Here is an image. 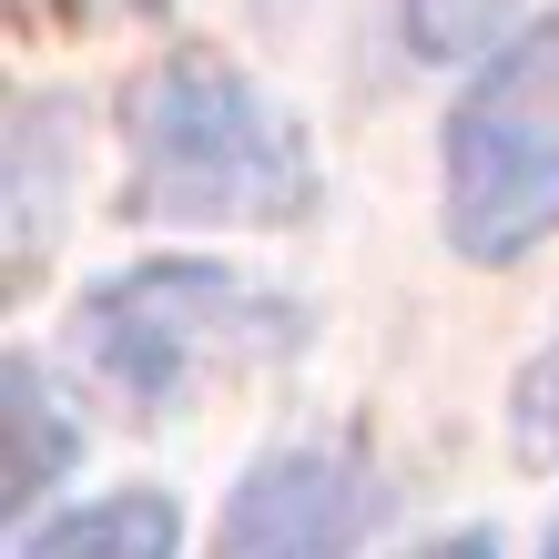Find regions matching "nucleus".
I'll use <instances>...</instances> for the list:
<instances>
[{"label": "nucleus", "mask_w": 559, "mask_h": 559, "mask_svg": "<svg viewBox=\"0 0 559 559\" xmlns=\"http://www.w3.org/2000/svg\"><path fill=\"white\" fill-rule=\"evenodd\" d=\"M133 204L163 224H275L306 204V143L245 72L183 51L133 92Z\"/></svg>", "instance_id": "1"}, {"label": "nucleus", "mask_w": 559, "mask_h": 559, "mask_svg": "<svg viewBox=\"0 0 559 559\" xmlns=\"http://www.w3.org/2000/svg\"><path fill=\"white\" fill-rule=\"evenodd\" d=\"M559 224V21H539L448 122V235L519 254Z\"/></svg>", "instance_id": "2"}, {"label": "nucleus", "mask_w": 559, "mask_h": 559, "mask_svg": "<svg viewBox=\"0 0 559 559\" xmlns=\"http://www.w3.org/2000/svg\"><path fill=\"white\" fill-rule=\"evenodd\" d=\"M245 316H275V306L214 265H153V275H122L92 306V356L133 397H174L204 346H245Z\"/></svg>", "instance_id": "3"}, {"label": "nucleus", "mask_w": 559, "mask_h": 559, "mask_svg": "<svg viewBox=\"0 0 559 559\" xmlns=\"http://www.w3.org/2000/svg\"><path fill=\"white\" fill-rule=\"evenodd\" d=\"M356 530H367L356 468L325 457V448H295V457H265V468L245 478V499L224 509L214 559H346Z\"/></svg>", "instance_id": "4"}, {"label": "nucleus", "mask_w": 559, "mask_h": 559, "mask_svg": "<svg viewBox=\"0 0 559 559\" xmlns=\"http://www.w3.org/2000/svg\"><path fill=\"white\" fill-rule=\"evenodd\" d=\"M174 499H153V488H122V499H92L72 519H51L41 539L21 559H174Z\"/></svg>", "instance_id": "5"}, {"label": "nucleus", "mask_w": 559, "mask_h": 559, "mask_svg": "<svg viewBox=\"0 0 559 559\" xmlns=\"http://www.w3.org/2000/svg\"><path fill=\"white\" fill-rule=\"evenodd\" d=\"M488 21H499V0H407V41L427 61H468L488 41Z\"/></svg>", "instance_id": "6"}, {"label": "nucleus", "mask_w": 559, "mask_h": 559, "mask_svg": "<svg viewBox=\"0 0 559 559\" xmlns=\"http://www.w3.org/2000/svg\"><path fill=\"white\" fill-rule=\"evenodd\" d=\"M509 438H519V468H559V356H539V367L519 377Z\"/></svg>", "instance_id": "7"}, {"label": "nucleus", "mask_w": 559, "mask_h": 559, "mask_svg": "<svg viewBox=\"0 0 559 559\" xmlns=\"http://www.w3.org/2000/svg\"><path fill=\"white\" fill-rule=\"evenodd\" d=\"M417 559H499V539H488V530H457V539H438V549H417Z\"/></svg>", "instance_id": "8"}, {"label": "nucleus", "mask_w": 559, "mask_h": 559, "mask_svg": "<svg viewBox=\"0 0 559 559\" xmlns=\"http://www.w3.org/2000/svg\"><path fill=\"white\" fill-rule=\"evenodd\" d=\"M549 559H559V549H549Z\"/></svg>", "instance_id": "9"}]
</instances>
